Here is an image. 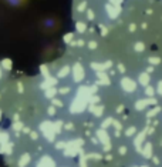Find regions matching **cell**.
<instances>
[{
    "label": "cell",
    "mask_w": 162,
    "mask_h": 167,
    "mask_svg": "<svg viewBox=\"0 0 162 167\" xmlns=\"http://www.w3.org/2000/svg\"><path fill=\"white\" fill-rule=\"evenodd\" d=\"M0 167H7V163H6V160L1 154H0Z\"/></svg>",
    "instance_id": "6da1fadb"
}]
</instances>
